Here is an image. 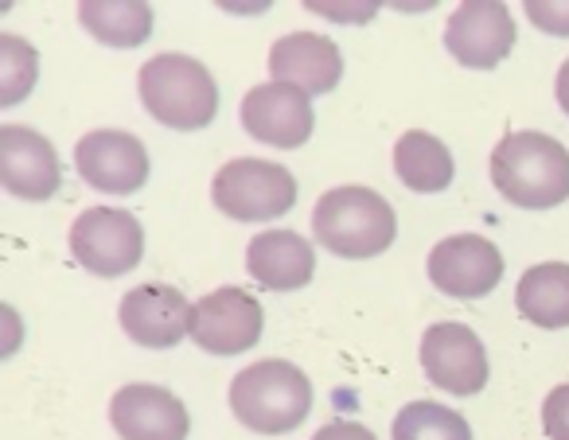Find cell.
<instances>
[{"instance_id": "cell-1", "label": "cell", "mask_w": 569, "mask_h": 440, "mask_svg": "<svg viewBox=\"0 0 569 440\" xmlns=\"http://www.w3.org/2000/svg\"><path fill=\"white\" fill-rule=\"evenodd\" d=\"M491 183L527 211H546L569 199V149L535 129L507 133L491 152Z\"/></svg>"}, {"instance_id": "cell-2", "label": "cell", "mask_w": 569, "mask_h": 440, "mask_svg": "<svg viewBox=\"0 0 569 440\" xmlns=\"http://www.w3.org/2000/svg\"><path fill=\"white\" fill-rule=\"evenodd\" d=\"M230 409L253 432H293L312 413V382L284 359H261L238 370L230 382Z\"/></svg>"}, {"instance_id": "cell-3", "label": "cell", "mask_w": 569, "mask_h": 440, "mask_svg": "<svg viewBox=\"0 0 569 440\" xmlns=\"http://www.w3.org/2000/svg\"><path fill=\"white\" fill-rule=\"evenodd\" d=\"M141 102L160 126L176 129V133H199L214 121L219 113V82L199 59L191 56H157L141 67Z\"/></svg>"}, {"instance_id": "cell-4", "label": "cell", "mask_w": 569, "mask_h": 440, "mask_svg": "<svg viewBox=\"0 0 569 440\" xmlns=\"http://www.w3.org/2000/svg\"><path fill=\"white\" fill-rule=\"evenodd\" d=\"M312 234L336 258L363 261L390 250L398 238L395 207L371 188H332L312 211Z\"/></svg>"}, {"instance_id": "cell-5", "label": "cell", "mask_w": 569, "mask_h": 440, "mask_svg": "<svg viewBox=\"0 0 569 440\" xmlns=\"http://www.w3.org/2000/svg\"><path fill=\"white\" fill-rule=\"evenodd\" d=\"M211 199L234 222H273L293 211L297 180L284 164L238 157L219 168L211 183Z\"/></svg>"}, {"instance_id": "cell-6", "label": "cell", "mask_w": 569, "mask_h": 440, "mask_svg": "<svg viewBox=\"0 0 569 440\" xmlns=\"http://www.w3.org/2000/svg\"><path fill=\"white\" fill-rule=\"evenodd\" d=\"M71 253L87 273L121 277L141 266L144 230L129 211H118V207H90L71 227Z\"/></svg>"}, {"instance_id": "cell-7", "label": "cell", "mask_w": 569, "mask_h": 440, "mask_svg": "<svg viewBox=\"0 0 569 440\" xmlns=\"http://www.w3.org/2000/svg\"><path fill=\"white\" fill-rule=\"evenodd\" d=\"M74 168L82 183L102 196H133L149 180V152L133 133L94 129L74 144Z\"/></svg>"}, {"instance_id": "cell-8", "label": "cell", "mask_w": 569, "mask_h": 440, "mask_svg": "<svg viewBox=\"0 0 569 440\" xmlns=\"http://www.w3.org/2000/svg\"><path fill=\"white\" fill-rule=\"evenodd\" d=\"M503 277V253L483 234H452L429 250V281L452 300H480Z\"/></svg>"}, {"instance_id": "cell-9", "label": "cell", "mask_w": 569, "mask_h": 440, "mask_svg": "<svg viewBox=\"0 0 569 440\" xmlns=\"http://www.w3.org/2000/svg\"><path fill=\"white\" fill-rule=\"evenodd\" d=\"M421 370L445 393H480L488 386V351L465 323H433L421 336Z\"/></svg>"}, {"instance_id": "cell-10", "label": "cell", "mask_w": 569, "mask_h": 440, "mask_svg": "<svg viewBox=\"0 0 569 440\" xmlns=\"http://www.w3.org/2000/svg\"><path fill=\"white\" fill-rule=\"evenodd\" d=\"M261 323H266V312H261L258 297L234 289V284H222L203 300H196L191 339L211 354H242L261 339Z\"/></svg>"}, {"instance_id": "cell-11", "label": "cell", "mask_w": 569, "mask_h": 440, "mask_svg": "<svg viewBox=\"0 0 569 440\" xmlns=\"http://www.w3.org/2000/svg\"><path fill=\"white\" fill-rule=\"evenodd\" d=\"M445 48L468 71H491L515 48V20L499 0H468L445 24Z\"/></svg>"}, {"instance_id": "cell-12", "label": "cell", "mask_w": 569, "mask_h": 440, "mask_svg": "<svg viewBox=\"0 0 569 440\" xmlns=\"http://www.w3.org/2000/svg\"><path fill=\"white\" fill-rule=\"evenodd\" d=\"M312 102L289 82H261L242 98V129L273 149H301L312 137Z\"/></svg>"}, {"instance_id": "cell-13", "label": "cell", "mask_w": 569, "mask_h": 440, "mask_svg": "<svg viewBox=\"0 0 569 440\" xmlns=\"http://www.w3.org/2000/svg\"><path fill=\"white\" fill-rule=\"evenodd\" d=\"M191 312L196 304H188V297L172 284H137L121 297L118 320L137 347L168 351L191 336Z\"/></svg>"}, {"instance_id": "cell-14", "label": "cell", "mask_w": 569, "mask_h": 440, "mask_svg": "<svg viewBox=\"0 0 569 440\" xmlns=\"http://www.w3.org/2000/svg\"><path fill=\"white\" fill-rule=\"evenodd\" d=\"M0 183L28 203H43L63 183L56 144L28 126H0Z\"/></svg>"}, {"instance_id": "cell-15", "label": "cell", "mask_w": 569, "mask_h": 440, "mask_svg": "<svg viewBox=\"0 0 569 440\" xmlns=\"http://www.w3.org/2000/svg\"><path fill=\"white\" fill-rule=\"evenodd\" d=\"M110 421L121 440H188V406L164 386L129 382L113 393Z\"/></svg>"}, {"instance_id": "cell-16", "label": "cell", "mask_w": 569, "mask_h": 440, "mask_svg": "<svg viewBox=\"0 0 569 440\" xmlns=\"http://www.w3.org/2000/svg\"><path fill=\"white\" fill-rule=\"evenodd\" d=\"M269 74L305 94H328L343 79V56L328 36L289 32L269 48Z\"/></svg>"}, {"instance_id": "cell-17", "label": "cell", "mask_w": 569, "mask_h": 440, "mask_svg": "<svg viewBox=\"0 0 569 440\" xmlns=\"http://www.w3.org/2000/svg\"><path fill=\"white\" fill-rule=\"evenodd\" d=\"M246 269L269 292H297L317 273L312 242L297 230H261L246 246Z\"/></svg>"}, {"instance_id": "cell-18", "label": "cell", "mask_w": 569, "mask_h": 440, "mask_svg": "<svg viewBox=\"0 0 569 440\" xmlns=\"http://www.w3.org/2000/svg\"><path fill=\"white\" fill-rule=\"evenodd\" d=\"M395 172H398V180H402L410 191H418V196H437V191H445L452 183L457 164H452V152L445 149L433 133L413 129V133L398 137Z\"/></svg>"}, {"instance_id": "cell-19", "label": "cell", "mask_w": 569, "mask_h": 440, "mask_svg": "<svg viewBox=\"0 0 569 440\" xmlns=\"http://www.w3.org/2000/svg\"><path fill=\"white\" fill-rule=\"evenodd\" d=\"M515 304L522 320L538 328H569V266L546 261V266L527 269L515 289Z\"/></svg>"}, {"instance_id": "cell-20", "label": "cell", "mask_w": 569, "mask_h": 440, "mask_svg": "<svg viewBox=\"0 0 569 440\" xmlns=\"http://www.w3.org/2000/svg\"><path fill=\"white\" fill-rule=\"evenodd\" d=\"M79 20L106 48H141L152 36V9L144 0H82Z\"/></svg>"}, {"instance_id": "cell-21", "label": "cell", "mask_w": 569, "mask_h": 440, "mask_svg": "<svg viewBox=\"0 0 569 440\" xmlns=\"http://www.w3.org/2000/svg\"><path fill=\"white\" fill-rule=\"evenodd\" d=\"M395 440H472L468 421L449 406L437 401H410L402 413L395 417Z\"/></svg>"}, {"instance_id": "cell-22", "label": "cell", "mask_w": 569, "mask_h": 440, "mask_svg": "<svg viewBox=\"0 0 569 440\" xmlns=\"http://www.w3.org/2000/svg\"><path fill=\"white\" fill-rule=\"evenodd\" d=\"M40 56L20 36H0V106H17L36 87Z\"/></svg>"}, {"instance_id": "cell-23", "label": "cell", "mask_w": 569, "mask_h": 440, "mask_svg": "<svg viewBox=\"0 0 569 440\" xmlns=\"http://www.w3.org/2000/svg\"><path fill=\"white\" fill-rule=\"evenodd\" d=\"M527 20L546 36H569V0H527Z\"/></svg>"}, {"instance_id": "cell-24", "label": "cell", "mask_w": 569, "mask_h": 440, "mask_svg": "<svg viewBox=\"0 0 569 440\" xmlns=\"http://www.w3.org/2000/svg\"><path fill=\"white\" fill-rule=\"evenodd\" d=\"M542 429H546V437H550V440H569V382L546 393Z\"/></svg>"}, {"instance_id": "cell-25", "label": "cell", "mask_w": 569, "mask_h": 440, "mask_svg": "<svg viewBox=\"0 0 569 440\" xmlns=\"http://www.w3.org/2000/svg\"><path fill=\"white\" fill-rule=\"evenodd\" d=\"M305 9L317 12V17H328V20H367V17H375V4H328V0H309Z\"/></svg>"}, {"instance_id": "cell-26", "label": "cell", "mask_w": 569, "mask_h": 440, "mask_svg": "<svg viewBox=\"0 0 569 440\" xmlns=\"http://www.w3.org/2000/svg\"><path fill=\"white\" fill-rule=\"evenodd\" d=\"M312 440H375V432L359 421H328Z\"/></svg>"}, {"instance_id": "cell-27", "label": "cell", "mask_w": 569, "mask_h": 440, "mask_svg": "<svg viewBox=\"0 0 569 440\" xmlns=\"http://www.w3.org/2000/svg\"><path fill=\"white\" fill-rule=\"evenodd\" d=\"M553 94H558V106L569 113V59L561 63V71H558V82H553Z\"/></svg>"}]
</instances>
